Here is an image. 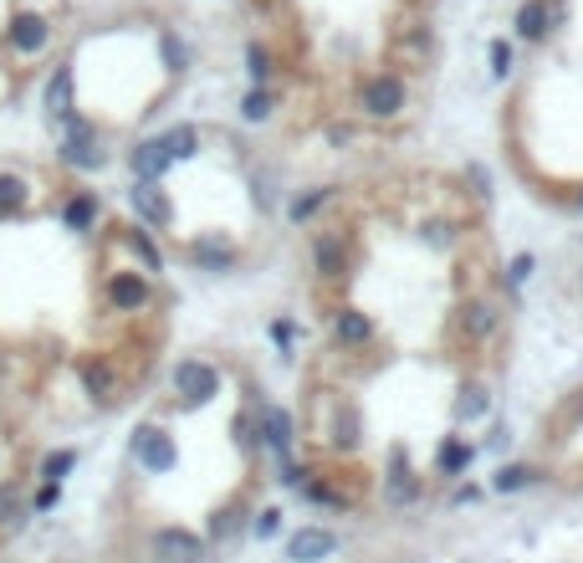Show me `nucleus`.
<instances>
[{"label": "nucleus", "mask_w": 583, "mask_h": 563, "mask_svg": "<svg viewBox=\"0 0 583 563\" xmlns=\"http://www.w3.org/2000/svg\"><path fill=\"white\" fill-rule=\"evenodd\" d=\"M435 466H440L445 476H451V471H466V466H471V446H466L461 436H451V441H445V446H440V456H435Z\"/></svg>", "instance_id": "nucleus-25"}, {"label": "nucleus", "mask_w": 583, "mask_h": 563, "mask_svg": "<svg viewBox=\"0 0 583 563\" xmlns=\"http://www.w3.org/2000/svg\"><path fill=\"white\" fill-rule=\"evenodd\" d=\"M333 548H338V538H333L328 528H302V533H292L287 558H297V563H318V558H328Z\"/></svg>", "instance_id": "nucleus-13"}, {"label": "nucleus", "mask_w": 583, "mask_h": 563, "mask_svg": "<svg viewBox=\"0 0 583 563\" xmlns=\"http://www.w3.org/2000/svg\"><path fill=\"white\" fill-rule=\"evenodd\" d=\"M128 164H133V175H139V180H149V185H159V180H164V169H169L174 159H169V149H164V139H144V144H133V154H128Z\"/></svg>", "instance_id": "nucleus-10"}, {"label": "nucleus", "mask_w": 583, "mask_h": 563, "mask_svg": "<svg viewBox=\"0 0 583 563\" xmlns=\"http://www.w3.org/2000/svg\"><path fill=\"white\" fill-rule=\"evenodd\" d=\"M491 72H497V77L512 72V47H507V41H491Z\"/></svg>", "instance_id": "nucleus-32"}, {"label": "nucleus", "mask_w": 583, "mask_h": 563, "mask_svg": "<svg viewBox=\"0 0 583 563\" xmlns=\"http://www.w3.org/2000/svg\"><path fill=\"white\" fill-rule=\"evenodd\" d=\"M21 517H31L26 487H21V482H0V528H16Z\"/></svg>", "instance_id": "nucleus-17"}, {"label": "nucleus", "mask_w": 583, "mask_h": 563, "mask_svg": "<svg viewBox=\"0 0 583 563\" xmlns=\"http://www.w3.org/2000/svg\"><path fill=\"white\" fill-rule=\"evenodd\" d=\"M47 41H52V26H47V16H36V11H21V16L11 21V31H6V47H11L16 57L47 52Z\"/></svg>", "instance_id": "nucleus-6"}, {"label": "nucleus", "mask_w": 583, "mask_h": 563, "mask_svg": "<svg viewBox=\"0 0 583 563\" xmlns=\"http://www.w3.org/2000/svg\"><path fill=\"white\" fill-rule=\"evenodd\" d=\"M41 108H47V118L52 123H67L72 118V67H57L52 77H47V93H41Z\"/></svg>", "instance_id": "nucleus-11"}, {"label": "nucleus", "mask_w": 583, "mask_h": 563, "mask_svg": "<svg viewBox=\"0 0 583 563\" xmlns=\"http://www.w3.org/2000/svg\"><path fill=\"white\" fill-rule=\"evenodd\" d=\"M57 497H62V487H52V482H41V492L31 497V507H36V512H52V507H57Z\"/></svg>", "instance_id": "nucleus-35"}, {"label": "nucleus", "mask_w": 583, "mask_h": 563, "mask_svg": "<svg viewBox=\"0 0 583 563\" xmlns=\"http://www.w3.org/2000/svg\"><path fill=\"white\" fill-rule=\"evenodd\" d=\"M190 256H195V267H205V272H231L236 267V246L231 241H215V236L195 241Z\"/></svg>", "instance_id": "nucleus-15"}, {"label": "nucleus", "mask_w": 583, "mask_h": 563, "mask_svg": "<svg viewBox=\"0 0 583 563\" xmlns=\"http://www.w3.org/2000/svg\"><path fill=\"white\" fill-rule=\"evenodd\" d=\"M174 395L179 405H210L220 395V369L205 359H179L174 364Z\"/></svg>", "instance_id": "nucleus-1"}, {"label": "nucleus", "mask_w": 583, "mask_h": 563, "mask_svg": "<svg viewBox=\"0 0 583 563\" xmlns=\"http://www.w3.org/2000/svg\"><path fill=\"white\" fill-rule=\"evenodd\" d=\"M159 47H164V62H169V72H185V67H190V52H185V41H179V36H164Z\"/></svg>", "instance_id": "nucleus-30"}, {"label": "nucleus", "mask_w": 583, "mask_h": 563, "mask_svg": "<svg viewBox=\"0 0 583 563\" xmlns=\"http://www.w3.org/2000/svg\"><path fill=\"white\" fill-rule=\"evenodd\" d=\"M133 456H139V466L144 471H169L174 461H179V451H174V441H169V430H159V425H144L139 436H133Z\"/></svg>", "instance_id": "nucleus-7"}, {"label": "nucleus", "mask_w": 583, "mask_h": 563, "mask_svg": "<svg viewBox=\"0 0 583 563\" xmlns=\"http://www.w3.org/2000/svg\"><path fill=\"white\" fill-rule=\"evenodd\" d=\"M517 31L527 36V41H537L548 31V0H527V6L517 11Z\"/></svg>", "instance_id": "nucleus-23"}, {"label": "nucleus", "mask_w": 583, "mask_h": 563, "mask_svg": "<svg viewBox=\"0 0 583 563\" xmlns=\"http://www.w3.org/2000/svg\"><path fill=\"white\" fill-rule=\"evenodd\" d=\"M62 159L72 164V169H103L108 164V154H103V144H98V128L87 123V118H67V139H62Z\"/></svg>", "instance_id": "nucleus-2"}, {"label": "nucleus", "mask_w": 583, "mask_h": 563, "mask_svg": "<svg viewBox=\"0 0 583 563\" xmlns=\"http://www.w3.org/2000/svg\"><path fill=\"white\" fill-rule=\"evenodd\" d=\"M164 139V149H169V159H195V149H200V134L190 123H179V128H169V134H159Z\"/></svg>", "instance_id": "nucleus-22"}, {"label": "nucleus", "mask_w": 583, "mask_h": 563, "mask_svg": "<svg viewBox=\"0 0 583 563\" xmlns=\"http://www.w3.org/2000/svg\"><path fill=\"white\" fill-rule=\"evenodd\" d=\"M461 328H466L471 338H486L491 328H497V313H491V302H466V308H461Z\"/></svg>", "instance_id": "nucleus-21"}, {"label": "nucleus", "mask_w": 583, "mask_h": 563, "mask_svg": "<svg viewBox=\"0 0 583 563\" xmlns=\"http://www.w3.org/2000/svg\"><path fill=\"white\" fill-rule=\"evenodd\" d=\"M256 436L272 446L277 456H287V451H292V436H297V430H292V415H287L282 405H261V410H256Z\"/></svg>", "instance_id": "nucleus-8"}, {"label": "nucleus", "mask_w": 583, "mask_h": 563, "mask_svg": "<svg viewBox=\"0 0 583 563\" xmlns=\"http://www.w3.org/2000/svg\"><path fill=\"white\" fill-rule=\"evenodd\" d=\"M333 338L348 343V349H358V343L374 338V323H369L364 313H338V318H333Z\"/></svg>", "instance_id": "nucleus-19"}, {"label": "nucleus", "mask_w": 583, "mask_h": 563, "mask_svg": "<svg viewBox=\"0 0 583 563\" xmlns=\"http://www.w3.org/2000/svg\"><path fill=\"white\" fill-rule=\"evenodd\" d=\"M277 528H282V512H277V507H266V512L256 517V538H272Z\"/></svg>", "instance_id": "nucleus-33"}, {"label": "nucleus", "mask_w": 583, "mask_h": 563, "mask_svg": "<svg viewBox=\"0 0 583 563\" xmlns=\"http://www.w3.org/2000/svg\"><path fill=\"white\" fill-rule=\"evenodd\" d=\"M246 67H251L256 82H266V77H272V52H266V47H246Z\"/></svg>", "instance_id": "nucleus-31"}, {"label": "nucleus", "mask_w": 583, "mask_h": 563, "mask_svg": "<svg viewBox=\"0 0 583 563\" xmlns=\"http://www.w3.org/2000/svg\"><path fill=\"white\" fill-rule=\"evenodd\" d=\"M123 246H128L133 256H139V262H144L149 272H164V251L154 246V236H149L144 226H128V231H123Z\"/></svg>", "instance_id": "nucleus-18"}, {"label": "nucleus", "mask_w": 583, "mask_h": 563, "mask_svg": "<svg viewBox=\"0 0 583 563\" xmlns=\"http://www.w3.org/2000/svg\"><path fill=\"white\" fill-rule=\"evenodd\" d=\"M456 415H461V420H476V415H486V389H481V384H466V389H461Z\"/></svg>", "instance_id": "nucleus-27"}, {"label": "nucleus", "mask_w": 583, "mask_h": 563, "mask_svg": "<svg viewBox=\"0 0 583 563\" xmlns=\"http://www.w3.org/2000/svg\"><path fill=\"white\" fill-rule=\"evenodd\" d=\"M103 302L113 313H144L149 302H154V287L139 277V272H108L103 282Z\"/></svg>", "instance_id": "nucleus-4"}, {"label": "nucleus", "mask_w": 583, "mask_h": 563, "mask_svg": "<svg viewBox=\"0 0 583 563\" xmlns=\"http://www.w3.org/2000/svg\"><path fill=\"white\" fill-rule=\"evenodd\" d=\"M399 108H405V82L399 77H374L364 88V113L369 118H394Z\"/></svg>", "instance_id": "nucleus-9"}, {"label": "nucleus", "mask_w": 583, "mask_h": 563, "mask_svg": "<svg viewBox=\"0 0 583 563\" xmlns=\"http://www.w3.org/2000/svg\"><path fill=\"white\" fill-rule=\"evenodd\" d=\"M128 205L139 210L144 231H164V226L174 221V205H169V195H164L159 185H149V180H133V190H128Z\"/></svg>", "instance_id": "nucleus-5"}, {"label": "nucleus", "mask_w": 583, "mask_h": 563, "mask_svg": "<svg viewBox=\"0 0 583 563\" xmlns=\"http://www.w3.org/2000/svg\"><path fill=\"white\" fill-rule=\"evenodd\" d=\"M149 553L154 563H205V538L190 528H159L149 538Z\"/></svg>", "instance_id": "nucleus-3"}, {"label": "nucleus", "mask_w": 583, "mask_h": 563, "mask_svg": "<svg viewBox=\"0 0 583 563\" xmlns=\"http://www.w3.org/2000/svg\"><path fill=\"white\" fill-rule=\"evenodd\" d=\"M236 523H241V507H236V502H231V507H220V512L210 517V538H231Z\"/></svg>", "instance_id": "nucleus-29"}, {"label": "nucleus", "mask_w": 583, "mask_h": 563, "mask_svg": "<svg viewBox=\"0 0 583 563\" xmlns=\"http://www.w3.org/2000/svg\"><path fill=\"white\" fill-rule=\"evenodd\" d=\"M62 226L77 231V236L93 231V226H98V195H93V190H72V195L62 200Z\"/></svg>", "instance_id": "nucleus-12"}, {"label": "nucleus", "mask_w": 583, "mask_h": 563, "mask_svg": "<svg viewBox=\"0 0 583 563\" xmlns=\"http://www.w3.org/2000/svg\"><path fill=\"white\" fill-rule=\"evenodd\" d=\"M532 482H537V471H532V466H502L491 487H497V492H522V487H532Z\"/></svg>", "instance_id": "nucleus-26"}, {"label": "nucleus", "mask_w": 583, "mask_h": 563, "mask_svg": "<svg viewBox=\"0 0 583 563\" xmlns=\"http://www.w3.org/2000/svg\"><path fill=\"white\" fill-rule=\"evenodd\" d=\"M26 205H31V180L21 175V169H0V221L21 215Z\"/></svg>", "instance_id": "nucleus-14"}, {"label": "nucleus", "mask_w": 583, "mask_h": 563, "mask_svg": "<svg viewBox=\"0 0 583 563\" xmlns=\"http://www.w3.org/2000/svg\"><path fill=\"white\" fill-rule=\"evenodd\" d=\"M77 466V451H47L41 456V466H36V476L41 482H52V487H62V476Z\"/></svg>", "instance_id": "nucleus-24"}, {"label": "nucleus", "mask_w": 583, "mask_h": 563, "mask_svg": "<svg viewBox=\"0 0 583 563\" xmlns=\"http://www.w3.org/2000/svg\"><path fill=\"white\" fill-rule=\"evenodd\" d=\"M323 200H328V190H318V195H307V200H292V221H307V215H312V210H318Z\"/></svg>", "instance_id": "nucleus-34"}, {"label": "nucleus", "mask_w": 583, "mask_h": 563, "mask_svg": "<svg viewBox=\"0 0 583 563\" xmlns=\"http://www.w3.org/2000/svg\"><path fill=\"white\" fill-rule=\"evenodd\" d=\"M312 256H318V272H323V277H343V262H348L343 236H318V246H312Z\"/></svg>", "instance_id": "nucleus-20"}, {"label": "nucleus", "mask_w": 583, "mask_h": 563, "mask_svg": "<svg viewBox=\"0 0 583 563\" xmlns=\"http://www.w3.org/2000/svg\"><path fill=\"white\" fill-rule=\"evenodd\" d=\"M578 205H583V190H578Z\"/></svg>", "instance_id": "nucleus-37"}, {"label": "nucleus", "mask_w": 583, "mask_h": 563, "mask_svg": "<svg viewBox=\"0 0 583 563\" xmlns=\"http://www.w3.org/2000/svg\"><path fill=\"white\" fill-rule=\"evenodd\" d=\"M241 118H246V123H261V118H272V93H266V88L246 93V103H241Z\"/></svg>", "instance_id": "nucleus-28"}, {"label": "nucleus", "mask_w": 583, "mask_h": 563, "mask_svg": "<svg viewBox=\"0 0 583 563\" xmlns=\"http://www.w3.org/2000/svg\"><path fill=\"white\" fill-rule=\"evenodd\" d=\"M77 379L87 384V395H93L98 405H108L113 389H118V379H113V369H108L103 359H82V364H77Z\"/></svg>", "instance_id": "nucleus-16"}, {"label": "nucleus", "mask_w": 583, "mask_h": 563, "mask_svg": "<svg viewBox=\"0 0 583 563\" xmlns=\"http://www.w3.org/2000/svg\"><path fill=\"white\" fill-rule=\"evenodd\" d=\"M527 277H532V256H517V262H512V282L522 287Z\"/></svg>", "instance_id": "nucleus-36"}]
</instances>
